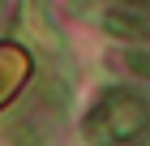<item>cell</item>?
Returning a JSON list of instances; mask_svg holds the SVG:
<instances>
[{"label": "cell", "mask_w": 150, "mask_h": 146, "mask_svg": "<svg viewBox=\"0 0 150 146\" xmlns=\"http://www.w3.org/2000/svg\"><path fill=\"white\" fill-rule=\"evenodd\" d=\"M150 129V108L137 90H107L103 103L86 120V137L94 146H129Z\"/></svg>", "instance_id": "6da1fadb"}, {"label": "cell", "mask_w": 150, "mask_h": 146, "mask_svg": "<svg viewBox=\"0 0 150 146\" xmlns=\"http://www.w3.org/2000/svg\"><path fill=\"white\" fill-rule=\"evenodd\" d=\"M22 30H26V39H30L39 52L64 60V34H60V26L52 22V13H47L43 0H22Z\"/></svg>", "instance_id": "7a4b0ae2"}, {"label": "cell", "mask_w": 150, "mask_h": 146, "mask_svg": "<svg viewBox=\"0 0 150 146\" xmlns=\"http://www.w3.org/2000/svg\"><path fill=\"white\" fill-rule=\"evenodd\" d=\"M26 73H30L26 52L13 47V43H0V103H9L17 95V86L26 82Z\"/></svg>", "instance_id": "3957f363"}, {"label": "cell", "mask_w": 150, "mask_h": 146, "mask_svg": "<svg viewBox=\"0 0 150 146\" xmlns=\"http://www.w3.org/2000/svg\"><path fill=\"white\" fill-rule=\"evenodd\" d=\"M125 65L133 69L137 78H150V52H146V47H129V52H125Z\"/></svg>", "instance_id": "277c9868"}, {"label": "cell", "mask_w": 150, "mask_h": 146, "mask_svg": "<svg viewBox=\"0 0 150 146\" xmlns=\"http://www.w3.org/2000/svg\"><path fill=\"white\" fill-rule=\"evenodd\" d=\"M73 9H94V0H69Z\"/></svg>", "instance_id": "5b68a950"}, {"label": "cell", "mask_w": 150, "mask_h": 146, "mask_svg": "<svg viewBox=\"0 0 150 146\" xmlns=\"http://www.w3.org/2000/svg\"><path fill=\"white\" fill-rule=\"evenodd\" d=\"M0 13H4V0H0Z\"/></svg>", "instance_id": "8992f818"}]
</instances>
